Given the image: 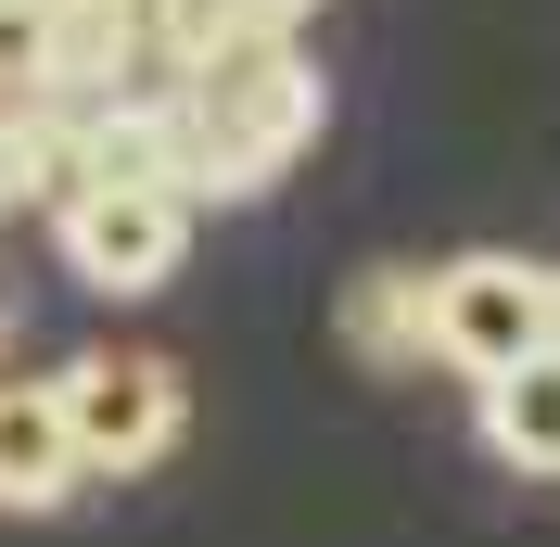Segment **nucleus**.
Returning a JSON list of instances; mask_svg holds the SVG:
<instances>
[{
  "mask_svg": "<svg viewBox=\"0 0 560 547\" xmlns=\"http://www.w3.org/2000/svg\"><path fill=\"white\" fill-rule=\"evenodd\" d=\"M345 344H357V370H420L433 357V280L420 268H357L345 280Z\"/></svg>",
  "mask_w": 560,
  "mask_h": 547,
  "instance_id": "nucleus-8",
  "label": "nucleus"
},
{
  "mask_svg": "<svg viewBox=\"0 0 560 547\" xmlns=\"http://www.w3.org/2000/svg\"><path fill=\"white\" fill-rule=\"evenodd\" d=\"M548 357V268L523 255H446L433 268V370H458L471 395Z\"/></svg>",
  "mask_w": 560,
  "mask_h": 547,
  "instance_id": "nucleus-3",
  "label": "nucleus"
},
{
  "mask_svg": "<svg viewBox=\"0 0 560 547\" xmlns=\"http://www.w3.org/2000/svg\"><path fill=\"white\" fill-rule=\"evenodd\" d=\"M306 13H318V0H255V26H268V38H293Z\"/></svg>",
  "mask_w": 560,
  "mask_h": 547,
  "instance_id": "nucleus-11",
  "label": "nucleus"
},
{
  "mask_svg": "<svg viewBox=\"0 0 560 547\" xmlns=\"http://www.w3.org/2000/svg\"><path fill=\"white\" fill-rule=\"evenodd\" d=\"M485 445H497L523 484H560V357H535V370L485 382Z\"/></svg>",
  "mask_w": 560,
  "mask_h": 547,
  "instance_id": "nucleus-9",
  "label": "nucleus"
},
{
  "mask_svg": "<svg viewBox=\"0 0 560 547\" xmlns=\"http://www.w3.org/2000/svg\"><path fill=\"white\" fill-rule=\"evenodd\" d=\"M77 484H90V458H77V433H65V395H51V382H0V510L51 522Z\"/></svg>",
  "mask_w": 560,
  "mask_h": 547,
  "instance_id": "nucleus-6",
  "label": "nucleus"
},
{
  "mask_svg": "<svg viewBox=\"0 0 560 547\" xmlns=\"http://www.w3.org/2000/svg\"><path fill=\"white\" fill-rule=\"evenodd\" d=\"M0 370H13V293H0Z\"/></svg>",
  "mask_w": 560,
  "mask_h": 547,
  "instance_id": "nucleus-13",
  "label": "nucleus"
},
{
  "mask_svg": "<svg viewBox=\"0 0 560 547\" xmlns=\"http://www.w3.org/2000/svg\"><path fill=\"white\" fill-rule=\"evenodd\" d=\"M255 0H153V65L166 77H205V65H230V51H255Z\"/></svg>",
  "mask_w": 560,
  "mask_h": 547,
  "instance_id": "nucleus-10",
  "label": "nucleus"
},
{
  "mask_svg": "<svg viewBox=\"0 0 560 547\" xmlns=\"http://www.w3.org/2000/svg\"><path fill=\"white\" fill-rule=\"evenodd\" d=\"M51 395H65V433H77V458H90V484H128V472H153L178 433H191V382L166 370V357H65L51 370Z\"/></svg>",
  "mask_w": 560,
  "mask_h": 547,
  "instance_id": "nucleus-2",
  "label": "nucleus"
},
{
  "mask_svg": "<svg viewBox=\"0 0 560 547\" xmlns=\"http://www.w3.org/2000/svg\"><path fill=\"white\" fill-rule=\"evenodd\" d=\"M166 90H178V128H191V205L280 191V178L306 166L318 115H331V90H318V65L293 38H255V51H230L205 77H166Z\"/></svg>",
  "mask_w": 560,
  "mask_h": 547,
  "instance_id": "nucleus-1",
  "label": "nucleus"
},
{
  "mask_svg": "<svg viewBox=\"0 0 560 547\" xmlns=\"http://www.w3.org/2000/svg\"><path fill=\"white\" fill-rule=\"evenodd\" d=\"M128 13H140V26H153V0H128Z\"/></svg>",
  "mask_w": 560,
  "mask_h": 547,
  "instance_id": "nucleus-14",
  "label": "nucleus"
},
{
  "mask_svg": "<svg viewBox=\"0 0 560 547\" xmlns=\"http://www.w3.org/2000/svg\"><path fill=\"white\" fill-rule=\"evenodd\" d=\"M77 191H90V103H51V90H26V103L0 115V205L65 217Z\"/></svg>",
  "mask_w": 560,
  "mask_h": 547,
  "instance_id": "nucleus-7",
  "label": "nucleus"
},
{
  "mask_svg": "<svg viewBox=\"0 0 560 547\" xmlns=\"http://www.w3.org/2000/svg\"><path fill=\"white\" fill-rule=\"evenodd\" d=\"M51 242H65L77 293L140 306V293H166L178 255H191V191H128V178H90V191L51 217Z\"/></svg>",
  "mask_w": 560,
  "mask_h": 547,
  "instance_id": "nucleus-4",
  "label": "nucleus"
},
{
  "mask_svg": "<svg viewBox=\"0 0 560 547\" xmlns=\"http://www.w3.org/2000/svg\"><path fill=\"white\" fill-rule=\"evenodd\" d=\"M140 65H153V26L128 0H65L26 26V90H51V103H115V77Z\"/></svg>",
  "mask_w": 560,
  "mask_h": 547,
  "instance_id": "nucleus-5",
  "label": "nucleus"
},
{
  "mask_svg": "<svg viewBox=\"0 0 560 547\" xmlns=\"http://www.w3.org/2000/svg\"><path fill=\"white\" fill-rule=\"evenodd\" d=\"M548 357H560V268H548Z\"/></svg>",
  "mask_w": 560,
  "mask_h": 547,
  "instance_id": "nucleus-12",
  "label": "nucleus"
}]
</instances>
